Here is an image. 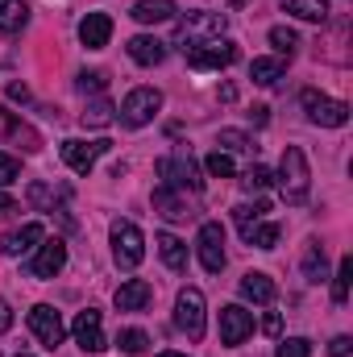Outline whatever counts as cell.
Wrapping results in <instances>:
<instances>
[{
    "label": "cell",
    "mask_w": 353,
    "mask_h": 357,
    "mask_svg": "<svg viewBox=\"0 0 353 357\" xmlns=\"http://www.w3.org/2000/svg\"><path fill=\"white\" fill-rule=\"evenodd\" d=\"M17 357H29V354H17Z\"/></svg>",
    "instance_id": "47"
},
{
    "label": "cell",
    "mask_w": 353,
    "mask_h": 357,
    "mask_svg": "<svg viewBox=\"0 0 353 357\" xmlns=\"http://www.w3.org/2000/svg\"><path fill=\"white\" fill-rule=\"evenodd\" d=\"M158 178H163V187H171V191H204V178H200V167H195V158L191 154H167L163 162H158Z\"/></svg>",
    "instance_id": "5"
},
{
    "label": "cell",
    "mask_w": 353,
    "mask_h": 357,
    "mask_svg": "<svg viewBox=\"0 0 353 357\" xmlns=\"http://www.w3.org/2000/svg\"><path fill=\"white\" fill-rule=\"evenodd\" d=\"M225 13H187L183 21H179V42H187V46H200V42H212V38H220L225 33Z\"/></svg>",
    "instance_id": "8"
},
{
    "label": "cell",
    "mask_w": 353,
    "mask_h": 357,
    "mask_svg": "<svg viewBox=\"0 0 353 357\" xmlns=\"http://www.w3.org/2000/svg\"><path fill=\"white\" fill-rule=\"evenodd\" d=\"M150 299H154V287H150L146 278H129V282H121V287H117V295H112L117 312H142Z\"/></svg>",
    "instance_id": "16"
},
{
    "label": "cell",
    "mask_w": 353,
    "mask_h": 357,
    "mask_svg": "<svg viewBox=\"0 0 353 357\" xmlns=\"http://www.w3.org/2000/svg\"><path fill=\"white\" fill-rule=\"evenodd\" d=\"M146 345H150V337H146L142 328H125V333H117V349H121V354L137 357V354H146Z\"/></svg>",
    "instance_id": "31"
},
{
    "label": "cell",
    "mask_w": 353,
    "mask_h": 357,
    "mask_svg": "<svg viewBox=\"0 0 353 357\" xmlns=\"http://www.w3.org/2000/svg\"><path fill=\"white\" fill-rule=\"evenodd\" d=\"M283 75H287V63H283V59H254V63H250V79H254L258 88H274Z\"/></svg>",
    "instance_id": "23"
},
{
    "label": "cell",
    "mask_w": 353,
    "mask_h": 357,
    "mask_svg": "<svg viewBox=\"0 0 353 357\" xmlns=\"http://www.w3.org/2000/svg\"><path fill=\"white\" fill-rule=\"evenodd\" d=\"M21 178V162L13 154H0V187H13Z\"/></svg>",
    "instance_id": "38"
},
{
    "label": "cell",
    "mask_w": 353,
    "mask_h": 357,
    "mask_svg": "<svg viewBox=\"0 0 353 357\" xmlns=\"http://www.w3.org/2000/svg\"><path fill=\"white\" fill-rule=\"evenodd\" d=\"M154 245H158L163 262H167L171 270H187V245L179 241L175 233H158V237H154Z\"/></svg>",
    "instance_id": "25"
},
{
    "label": "cell",
    "mask_w": 353,
    "mask_h": 357,
    "mask_svg": "<svg viewBox=\"0 0 353 357\" xmlns=\"http://www.w3.org/2000/svg\"><path fill=\"white\" fill-rule=\"evenodd\" d=\"M250 116H254V125H266V121H270V108H266V104H258Z\"/></svg>",
    "instance_id": "42"
},
{
    "label": "cell",
    "mask_w": 353,
    "mask_h": 357,
    "mask_svg": "<svg viewBox=\"0 0 353 357\" xmlns=\"http://www.w3.org/2000/svg\"><path fill=\"white\" fill-rule=\"evenodd\" d=\"M262 333L266 337H278V333H283V316H278V312H266L262 316Z\"/></svg>",
    "instance_id": "40"
},
{
    "label": "cell",
    "mask_w": 353,
    "mask_h": 357,
    "mask_svg": "<svg viewBox=\"0 0 353 357\" xmlns=\"http://www.w3.org/2000/svg\"><path fill=\"white\" fill-rule=\"evenodd\" d=\"M204 171H208L212 178H233L237 175V162H233L229 150H212V154L204 158Z\"/></svg>",
    "instance_id": "30"
},
{
    "label": "cell",
    "mask_w": 353,
    "mask_h": 357,
    "mask_svg": "<svg viewBox=\"0 0 353 357\" xmlns=\"http://www.w3.org/2000/svg\"><path fill=\"white\" fill-rule=\"evenodd\" d=\"M195 250H200V266L208 274H220L225 270V229L216 220H204L200 237H195Z\"/></svg>",
    "instance_id": "9"
},
{
    "label": "cell",
    "mask_w": 353,
    "mask_h": 357,
    "mask_svg": "<svg viewBox=\"0 0 353 357\" xmlns=\"http://www.w3.org/2000/svg\"><path fill=\"white\" fill-rule=\"evenodd\" d=\"M278 237H283V229H278V225H270V220H258V225L246 233V241H250L254 250H274V245H278Z\"/></svg>",
    "instance_id": "28"
},
{
    "label": "cell",
    "mask_w": 353,
    "mask_h": 357,
    "mask_svg": "<svg viewBox=\"0 0 353 357\" xmlns=\"http://www.w3.org/2000/svg\"><path fill=\"white\" fill-rule=\"evenodd\" d=\"M71 337H75V345H80L84 354H100V349H108V341H104V320H100L96 307H84V312L75 316Z\"/></svg>",
    "instance_id": "11"
},
{
    "label": "cell",
    "mask_w": 353,
    "mask_h": 357,
    "mask_svg": "<svg viewBox=\"0 0 353 357\" xmlns=\"http://www.w3.org/2000/svg\"><path fill=\"white\" fill-rule=\"evenodd\" d=\"M108 146L112 142H80V137H71V142H63V162L75 175H88L91 167L100 162V154H108Z\"/></svg>",
    "instance_id": "12"
},
{
    "label": "cell",
    "mask_w": 353,
    "mask_h": 357,
    "mask_svg": "<svg viewBox=\"0 0 353 357\" xmlns=\"http://www.w3.org/2000/svg\"><path fill=\"white\" fill-rule=\"evenodd\" d=\"M8 328H13V307L0 299V333H8Z\"/></svg>",
    "instance_id": "41"
},
{
    "label": "cell",
    "mask_w": 353,
    "mask_h": 357,
    "mask_svg": "<svg viewBox=\"0 0 353 357\" xmlns=\"http://www.w3.org/2000/svg\"><path fill=\"white\" fill-rule=\"evenodd\" d=\"M13 208H17V199H13V195L0 187V212H13Z\"/></svg>",
    "instance_id": "43"
},
{
    "label": "cell",
    "mask_w": 353,
    "mask_h": 357,
    "mask_svg": "<svg viewBox=\"0 0 353 357\" xmlns=\"http://www.w3.org/2000/svg\"><path fill=\"white\" fill-rule=\"evenodd\" d=\"M108 237H112V258H117V266L121 270L142 266V258H146V237H142V229H137L133 220H112Z\"/></svg>",
    "instance_id": "3"
},
{
    "label": "cell",
    "mask_w": 353,
    "mask_h": 357,
    "mask_svg": "<svg viewBox=\"0 0 353 357\" xmlns=\"http://www.w3.org/2000/svg\"><path fill=\"white\" fill-rule=\"evenodd\" d=\"M154 212H163L167 220H187L191 208H187V195L183 191H171V187H154Z\"/></svg>",
    "instance_id": "21"
},
{
    "label": "cell",
    "mask_w": 353,
    "mask_h": 357,
    "mask_svg": "<svg viewBox=\"0 0 353 357\" xmlns=\"http://www.w3.org/2000/svg\"><path fill=\"white\" fill-rule=\"evenodd\" d=\"M175 324L179 333H187V341H204V328H208V312H204V291L195 287H183L175 299Z\"/></svg>",
    "instance_id": "4"
},
{
    "label": "cell",
    "mask_w": 353,
    "mask_h": 357,
    "mask_svg": "<svg viewBox=\"0 0 353 357\" xmlns=\"http://www.w3.org/2000/svg\"><path fill=\"white\" fill-rule=\"evenodd\" d=\"M108 38H112V17H108V13H88V17L80 21V42H84L88 50H104Z\"/></svg>",
    "instance_id": "17"
},
{
    "label": "cell",
    "mask_w": 353,
    "mask_h": 357,
    "mask_svg": "<svg viewBox=\"0 0 353 357\" xmlns=\"http://www.w3.org/2000/svg\"><path fill=\"white\" fill-rule=\"evenodd\" d=\"M274 295H278V291H274V278H270V274H262V270L241 274V299L270 307V303H274Z\"/></svg>",
    "instance_id": "19"
},
{
    "label": "cell",
    "mask_w": 353,
    "mask_h": 357,
    "mask_svg": "<svg viewBox=\"0 0 353 357\" xmlns=\"http://www.w3.org/2000/svg\"><path fill=\"white\" fill-rule=\"evenodd\" d=\"M8 96H13V100H21V104H25V100H29V91L21 88V84H8Z\"/></svg>",
    "instance_id": "44"
},
{
    "label": "cell",
    "mask_w": 353,
    "mask_h": 357,
    "mask_svg": "<svg viewBox=\"0 0 353 357\" xmlns=\"http://www.w3.org/2000/svg\"><path fill=\"white\" fill-rule=\"evenodd\" d=\"M299 104H303L308 121L320 125V129H341V125H350V104H345V100H333V96H324V91L308 88L299 96Z\"/></svg>",
    "instance_id": "2"
},
{
    "label": "cell",
    "mask_w": 353,
    "mask_h": 357,
    "mask_svg": "<svg viewBox=\"0 0 353 357\" xmlns=\"http://www.w3.org/2000/svg\"><path fill=\"white\" fill-rule=\"evenodd\" d=\"M80 121H84L88 129H108V125L117 121V108H112V100L96 96V100H88V108L80 112Z\"/></svg>",
    "instance_id": "24"
},
{
    "label": "cell",
    "mask_w": 353,
    "mask_h": 357,
    "mask_svg": "<svg viewBox=\"0 0 353 357\" xmlns=\"http://www.w3.org/2000/svg\"><path fill=\"white\" fill-rule=\"evenodd\" d=\"M350 278H353V258H341V266L333 274V303H345L350 299Z\"/></svg>",
    "instance_id": "34"
},
{
    "label": "cell",
    "mask_w": 353,
    "mask_h": 357,
    "mask_svg": "<svg viewBox=\"0 0 353 357\" xmlns=\"http://www.w3.org/2000/svg\"><path fill=\"white\" fill-rule=\"evenodd\" d=\"M63 266H67V245L59 237H50V241L38 245V254L29 262V274L33 278H54V274H63Z\"/></svg>",
    "instance_id": "15"
},
{
    "label": "cell",
    "mask_w": 353,
    "mask_h": 357,
    "mask_svg": "<svg viewBox=\"0 0 353 357\" xmlns=\"http://www.w3.org/2000/svg\"><path fill=\"white\" fill-rule=\"evenodd\" d=\"M270 183H274V171H270V167H262V162H254V167L241 175V187H246V191H266Z\"/></svg>",
    "instance_id": "35"
},
{
    "label": "cell",
    "mask_w": 353,
    "mask_h": 357,
    "mask_svg": "<svg viewBox=\"0 0 353 357\" xmlns=\"http://www.w3.org/2000/svg\"><path fill=\"white\" fill-rule=\"evenodd\" d=\"M158 108H163V91L158 88H133L121 104V121L129 129H142V125H150L158 116Z\"/></svg>",
    "instance_id": "7"
},
{
    "label": "cell",
    "mask_w": 353,
    "mask_h": 357,
    "mask_svg": "<svg viewBox=\"0 0 353 357\" xmlns=\"http://www.w3.org/2000/svg\"><path fill=\"white\" fill-rule=\"evenodd\" d=\"M274 357H312V341L308 337H287Z\"/></svg>",
    "instance_id": "36"
},
{
    "label": "cell",
    "mask_w": 353,
    "mask_h": 357,
    "mask_svg": "<svg viewBox=\"0 0 353 357\" xmlns=\"http://www.w3.org/2000/svg\"><path fill=\"white\" fill-rule=\"evenodd\" d=\"M250 333H254V312H246L241 303L220 307V341L225 345H241Z\"/></svg>",
    "instance_id": "14"
},
{
    "label": "cell",
    "mask_w": 353,
    "mask_h": 357,
    "mask_svg": "<svg viewBox=\"0 0 353 357\" xmlns=\"http://www.w3.org/2000/svg\"><path fill=\"white\" fill-rule=\"evenodd\" d=\"M129 17H133L137 25H163V21L175 17V0H137V4L129 8Z\"/></svg>",
    "instance_id": "20"
},
{
    "label": "cell",
    "mask_w": 353,
    "mask_h": 357,
    "mask_svg": "<svg viewBox=\"0 0 353 357\" xmlns=\"http://www.w3.org/2000/svg\"><path fill=\"white\" fill-rule=\"evenodd\" d=\"M183 50H187V67L191 71H225V67L237 63V46L220 42V38L200 42V46H183Z\"/></svg>",
    "instance_id": "6"
},
{
    "label": "cell",
    "mask_w": 353,
    "mask_h": 357,
    "mask_svg": "<svg viewBox=\"0 0 353 357\" xmlns=\"http://www.w3.org/2000/svg\"><path fill=\"white\" fill-rule=\"evenodd\" d=\"M303 278L308 282H324L329 278V258H324L320 241H308V250H303Z\"/></svg>",
    "instance_id": "26"
},
{
    "label": "cell",
    "mask_w": 353,
    "mask_h": 357,
    "mask_svg": "<svg viewBox=\"0 0 353 357\" xmlns=\"http://www.w3.org/2000/svg\"><path fill=\"white\" fill-rule=\"evenodd\" d=\"M350 354H353V337H333L329 357H350Z\"/></svg>",
    "instance_id": "39"
},
{
    "label": "cell",
    "mask_w": 353,
    "mask_h": 357,
    "mask_svg": "<svg viewBox=\"0 0 353 357\" xmlns=\"http://www.w3.org/2000/svg\"><path fill=\"white\" fill-rule=\"evenodd\" d=\"M278 191H283V199L287 204H308V191H312V171H308V158H303V150L299 146H287L283 150V162H278Z\"/></svg>",
    "instance_id": "1"
},
{
    "label": "cell",
    "mask_w": 353,
    "mask_h": 357,
    "mask_svg": "<svg viewBox=\"0 0 353 357\" xmlns=\"http://www.w3.org/2000/svg\"><path fill=\"white\" fill-rule=\"evenodd\" d=\"M104 84H108L104 71H80V79H75V88L84 91V96H88V91H104Z\"/></svg>",
    "instance_id": "37"
},
{
    "label": "cell",
    "mask_w": 353,
    "mask_h": 357,
    "mask_svg": "<svg viewBox=\"0 0 353 357\" xmlns=\"http://www.w3.org/2000/svg\"><path fill=\"white\" fill-rule=\"evenodd\" d=\"M42 241H46V229H42L38 220H29V225H21V229H13V233L0 237V254H4V258H21V254L38 250Z\"/></svg>",
    "instance_id": "13"
},
{
    "label": "cell",
    "mask_w": 353,
    "mask_h": 357,
    "mask_svg": "<svg viewBox=\"0 0 353 357\" xmlns=\"http://www.w3.org/2000/svg\"><path fill=\"white\" fill-rule=\"evenodd\" d=\"M29 328H33V337H38L46 349H59V345H63V337H67V324H63V316H59L50 303L29 307Z\"/></svg>",
    "instance_id": "10"
},
{
    "label": "cell",
    "mask_w": 353,
    "mask_h": 357,
    "mask_svg": "<svg viewBox=\"0 0 353 357\" xmlns=\"http://www.w3.org/2000/svg\"><path fill=\"white\" fill-rule=\"evenodd\" d=\"M270 46H274L278 54H287V59H291V54L299 50V33H295V29H287V25H274V29H270Z\"/></svg>",
    "instance_id": "32"
},
{
    "label": "cell",
    "mask_w": 353,
    "mask_h": 357,
    "mask_svg": "<svg viewBox=\"0 0 353 357\" xmlns=\"http://www.w3.org/2000/svg\"><path fill=\"white\" fill-rule=\"evenodd\" d=\"M283 13H291L299 21H324L329 17V0H283Z\"/></svg>",
    "instance_id": "27"
},
{
    "label": "cell",
    "mask_w": 353,
    "mask_h": 357,
    "mask_svg": "<svg viewBox=\"0 0 353 357\" xmlns=\"http://www.w3.org/2000/svg\"><path fill=\"white\" fill-rule=\"evenodd\" d=\"M158 357H187V354H158Z\"/></svg>",
    "instance_id": "46"
},
{
    "label": "cell",
    "mask_w": 353,
    "mask_h": 357,
    "mask_svg": "<svg viewBox=\"0 0 353 357\" xmlns=\"http://www.w3.org/2000/svg\"><path fill=\"white\" fill-rule=\"evenodd\" d=\"M216 146H220V150H229V154H250V150H254V142H250L241 129H220Z\"/></svg>",
    "instance_id": "33"
},
{
    "label": "cell",
    "mask_w": 353,
    "mask_h": 357,
    "mask_svg": "<svg viewBox=\"0 0 353 357\" xmlns=\"http://www.w3.org/2000/svg\"><path fill=\"white\" fill-rule=\"evenodd\" d=\"M266 212H270V208H266L262 199H254V204H237V208H233V220H237L241 237H246V233H250V229H254V225L262 220Z\"/></svg>",
    "instance_id": "29"
},
{
    "label": "cell",
    "mask_w": 353,
    "mask_h": 357,
    "mask_svg": "<svg viewBox=\"0 0 353 357\" xmlns=\"http://www.w3.org/2000/svg\"><path fill=\"white\" fill-rule=\"evenodd\" d=\"M29 25V4L25 0H0V33H21Z\"/></svg>",
    "instance_id": "22"
},
{
    "label": "cell",
    "mask_w": 353,
    "mask_h": 357,
    "mask_svg": "<svg viewBox=\"0 0 353 357\" xmlns=\"http://www.w3.org/2000/svg\"><path fill=\"white\" fill-rule=\"evenodd\" d=\"M229 4H233V8H241V4H250V0H229Z\"/></svg>",
    "instance_id": "45"
},
{
    "label": "cell",
    "mask_w": 353,
    "mask_h": 357,
    "mask_svg": "<svg viewBox=\"0 0 353 357\" xmlns=\"http://www.w3.org/2000/svg\"><path fill=\"white\" fill-rule=\"evenodd\" d=\"M129 59L137 67H158L167 59V42H158L150 33H137V38H129Z\"/></svg>",
    "instance_id": "18"
}]
</instances>
